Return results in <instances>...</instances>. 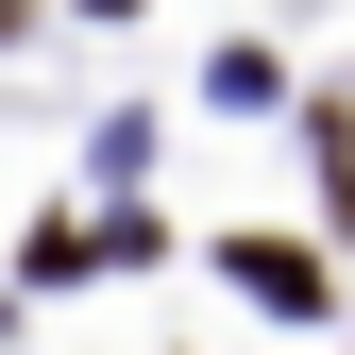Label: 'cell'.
Listing matches in <instances>:
<instances>
[{"label": "cell", "mask_w": 355, "mask_h": 355, "mask_svg": "<svg viewBox=\"0 0 355 355\" xmlns=\"http://www.w3.org/2000/svg\"><path fill=\"white\" fill-rule=\"evenodd\" d=\"M237 288H254V304H322V271H304V254H271V237H237Z\"/></svg>", "instance_id": "cell-1"}]
</instances>
